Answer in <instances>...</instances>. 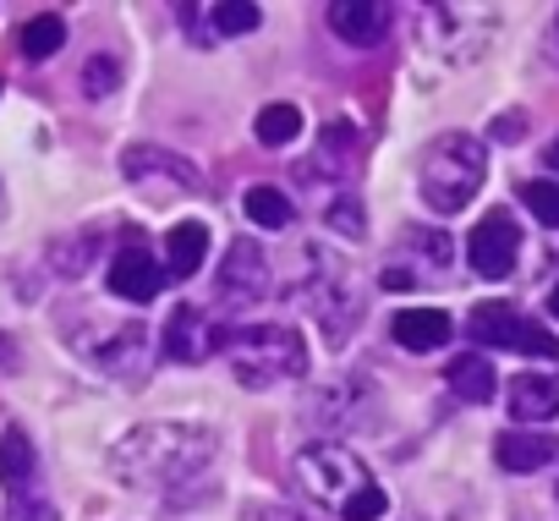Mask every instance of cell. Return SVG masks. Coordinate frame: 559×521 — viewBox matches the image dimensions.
Returning <instances> with one entry per match:
<instances>
[{
    "mask_svg": "<svg viewBox=\"0 0 559 521\" xmlns=\"http://www.w3.org/2000/svg\"><path fill=\"white\" fill-rule=\"evenodd\" d=\"M472 341L504 346V352H526V357H554V363H559V341H554L543 324L521 319L510 303H483V308L472 313Z\"/></svg>",
    "mask_w": 559,
    "mask_h": 521,
    "instance_id": "7",
    "label": "cell"
},
{
    "mask_svg": "<svg viewBox=\"0 0 559 521\" xmlns=\"http://www.w3.org/2000/svg\"><path fill=\"white\" fill-rule=\"evenodd\" d=\"M548 165H554V170H559V138H554V149H548Z\"/></svg>",
    "mask_w": 559,
    "mask_h": 521,
    "instance_id": "32",
    "label": "cell"
},
{
    "mask_svg": "<svg viewBox=\"0 0 559 521\" xmlns=\"http://www.w3.org/2000/svg\"><path fill=\"white\" fill-rule=\"evenodd\" d=\"M324 220H330L341 236H352V241H362V236H368V214H362V203H357L352 192H341V198L330 203V214H324Z\"/></svg>",
    "mask_w": 559,
    "mask_h": 521,
    "instance_id": "28",
    "label": "cell"
},
{
    "mask_svg": "<svg viewBox=\"0 0 559 521\" xmlns=\"http://www.w3.org/2000/svg\"><path fill=\"white\" fill-rule=\"evenodd\" d=\"M121 170H127V181H138V187H148V181H165V187H176V192H198V187H203V176H198L192 159H181V154H170V149H148V143L127 149V154H121Z\"/></svg>",
    "mask_w": 559,
    "mask_h": 521,
    "instance_id": "13",
    "label": "cell"
},
{
    "mask_svg": "<svg viewBox=\"0 0 559 521\" xmlns=\"http://www.w3.org/2000/svg\"><path fill=\"white\" fill-rule=\"evenodd\" d=\"M214 450H219V434L203 423H143L110 445V472L127 488H181L203 477Z\"/></svg>",
    "mask_w": 559,
    "mask_h": 521,
    "instance_id": "1",
    "label": "cell"
},
{
    "mask_svg": "<svg viewBox=\"0 0 559 521\" xmlns=\"http://www.w3.org/2000/svg\"><path fill=\"white\" fill-rule=\"evenodd\" d=\"M230 368L247 390L308 379V346L292 324H252L230 335Z\"/></svg>",
    "mask_w": 559,
    "mask_h": 521,
    "instance_id": "4",
    "label": "cell"
},
{
    "mask_svg": "<svg viewBox=\"0 0 559 521\" xmlns=\"http://www.w3.org/2000/svg\"><path fill=\"white\" fill-rule=\"evenodd\" d=\"M219 346H230L225 324H214V319H209L203 308H192V303L170 308V319H165V341H159V352H165L170 363H203V357L219 352Z\"/></svg>",
    "mask_w": 559,
    "mask_h": 521,
    "instance_id": "10",
    "label": "cell"
},
{
    "mask_svg": "<svg viewBox=\"0 0 559 521\" xmlns=\"http://www.w3.org/2000/svg\"><path fill=\"white\" fill-rule=\"evenodd\" d=\"M110 297H121V303H154L159 297V286H165V264L143 247V236L138 230H127V241H121V252L110 258Z\"/></svg>",
    "mask_w": 559,
    "mask_h": 521,
    "instance_id": "9",
    "label": "cell"
},
{
    "mask_svg": "<svg viewBox=\"0 0 559 521\" xmlns=\"http://www.w3.org/2000/svg\"><path fill=\"white\" fill-rule=\"evenodd\" d=\"M548 308H554V319H559V286H554V292H548Z\"/></svg>",
    "mask_w": 559,
    "mask_h": 521,
    "instance_id": "33",
    "label": "cell"
},
{
    "mask_svg": "<svg viewBox=\"0 0 559 521\" xmlns=\"http://www.w3.org/2000/svg\"><path fill=\"white\" fill-rule=\"evenodd\" d=\"M209 23H214V39H241V34H258L263 28V12L247 7V0H219V7H209Z\"/></svg>",
    "mask_w": 559,
    "mask_h": 521,
    "instance_id": "24",
    "label": "cell"
},
{
    "mask_svg": "<svg viewBox=\"0 0 559 521\" xmlns=\"http://www.w3.org/2000/svg\"><path fill=\"white\" fill-rule=\"evenodd\" d=\"M444 384L461 395V401H472V406H488L493 401V363L483 357V352H461V357H450V368H444Z\"/></svg>",
    "mask_w": 559,
    "mask_h": 521,
    "instance_id": "20",
    "label": "cell"
},
{
    "mask_svg": "<svg viewBox=\"0 0 559 521\" xmlns=\"http://www.w3.org/2000/svg\"><path fill=\"white\" fill-rule=\"evenodd\" d=\"M352 159H357V127H346V121L324 127L319 154H313V176H346Z\"/></svg>",
    "mask_w": 559,
    "mask_h": 521,
    "instance_id": "21",
    "label": "cell"
},
{
    "mask_svg": "<svg viewBox=\"0 0 559 521\" xmlns=\"http://www.w3.org/2000/svg\"><path fill=\"white\" fill-rule=\"evenodd\" d=\"M12 521H56V516H50V505H45V499L23 494V499H12Z\"/></svg>",
    "mask_w": 559,
    "mask_h": 521,
    "instance_id": "29",
    "label": "cell"
},
{
    "mask_svg": "<svg viewBox=\"0 0 559 521\" xmlns=\"http://www.w3.org/2000/svg\"><path fill=\"white\" fill-rule=\"evenodd\" d=\"M214 286H219V303L225 308H252L269 297V264L252 241H230V252L219 258L214 270Z\"/></svg>",
    "mask_w": 559,
    "mask_h": 521,
    "instance_id": "11",
    "label": "cell"
},
{
    "mask_svg": "<svg viewBox=\"0 0 559 521\" xmlns=\"http://www.w3.org/2000/svg\"><path fill=\"white\" fill-rule=\"evenodd\" d=\"M559 455V445L548 439V434H526V428H510V434H499L493 439V461L504 466V472H543L548 461Z\"/></svg>",
    "mask_w": 559,
    "mask_h": 521,
    "instance_id": "15",
    "label": "cell"
},
{
    "mask_svg": "<svg viewBox=\"0 0 559 521\" xmlns=\"http://www.w3.org/2000/svg\"><path fill=\"white\" fill-rule=\"evenodd\" d=\"M78 352L88 363H99L116 379H143L148 368V330L143 324H105L99 341H78Z\"/></svg>",
    "mask_w": 559,
    "mask_h": 521,
    "instance_id": "12",
    "label": "cell"
},
{
    "mask_svg": "<svg viewBox=\"0 0 559 521\" xmlns=\"http://www.w3.org/2000/svg\"><path fill=\"white\" fill-rule=\"evenodd\" d=\"M247 521H302V516H292V510H280V505H263V510L252 505V510H247Z\"/></svg>",
    "mask_w": 559,
    "mask_h": 521,
    "instance_id": "30",
    "label": "cell"
},
{
    "mask_svg": "<svg viewBox=\"0 0 559 521\" xmlns=\"http://www.w3.org/2000/svg\"><path fill=\"white\" fill-rule=\"evenodd\" d=\"M390 330H395V341L406 352H439L450 341V313H439V308H401Z\"/></svg>",
    "mask_w": 559,
    "mask_h": 521,
    "instance_id": "17",
    "label": "cell"
},
{
    "mask_svg": "<svg viewBox=\"0 0 559 521\" xmlns=\"http://www.w3.org/2000/svg\"><path fill=\"white\" fill-rule=\"evenodd\" d=\"M499 34V7H466V0H439L423 7V50L439 56L444 67H472L493 50Z\"/></svg>",
    "mask_w": 559,
    "mask_h": 521,
    "instance_id": "5",
    "label": "cell"
},
{
    "mask_svg": "<svg viewBox=\"0 0 559 521\" xmlns=\"http://www.w3.org/2000/svg\"><path fill=\"white\" fill-rule=\"evenodd\" d=\"M559 412V374H521L510 390V417L515 423H543Z\"/></svg>",
    "mask_w": 559,
    "mask_h": 521,
    "instance_id": "18",
    "label": "cell"
},
{
    "mask_svg": "<svg viewBox=\"0 0 559 521\" xmlns=\"http://www.w3.org/2000/svg\"><path fill=\"white\" fill-rule=\"evenodd\" d=\"M116 83H121V61H116V56H94V61L83 67V94H88V99L116 94Z\"/></svg>",
    "mask_w": 559,
    "mask_h": 521,
    "instance_id": "27",
    "label": "cell"
},
{
    "mask_svg": "<svg viewBox=\"0 0 559 521\" xmlns=\"http://www.w3.org/2000/svg\"><path fill=\"white\" fill-rule=\"evenodd\" d=\"M521 203L532 209V220H537V225L559 230V181H548V176L526 181V187H521Z\"/></svg>",
    "mask_w": 559,
    "mask_h": 521,
    "instance_id": "26",
    "label": "cell"
},
{
    "mask_svg": "<svg viewBox=\"0 0 559 521\" xmlns=\"http://www.w3.org/2000/svg\"><path fill=\"white\" fill-rule=\"evenodd\" d=\"M526 132V116H499V127H493V138H521Z\"/></svg>",
    "mask_w": 559,
    "mask_h": 521,
    "instance_id": "31",
    "label": "cell"
},
{
    "mask_svg": "<svg viewBox=\"0 0 559 521\" xmlns=\"http://www.w3.org/2000/svg\"><path fill=\"white\" fill-rule=\"evenodd\" d=\"M297 483L308 488V499L330 505L346 521L390 516V494L373 483V472L362 466V455L346 450V445H308L297 455Z\"/></svg>",
    "mask_w": 559,
    "mask_h": 521,
    "instance_id": "2",
    "label": "cell"
},
{
    "mask_svg": "<svg viewBox=\"0 0 559 521\" xmlns=\"http://www.w3.org/2000/svg\"><path fill=\"white\" fill-rule=\"evenodd\" d=\"M308 281L297 286V303H308L313 308V319L335 335V346L346 341V330H357V319H362V297H357V281H352V270H330L324 264V247H308Z\"/></svg>",
    "mask_w": 559,
    "mask_h": 521,
    "instance_id": "6",
    "label": "cell"
},
{
    "mask_svg": "<svg viewBox=\"0 0 559 521\" xmlns=\"http://www.w3.org/2000/svg\"><path fill=\"white\" fill-rule=\"evenodd\" d=\"M241 209H247V220H252V225H263V230H286V225L297 220L292 198L280 192V187H247Z\"/></svg>",
    "mask_w": 559,
    "mask_h": 521,
    "instance_id": "22",
    "label": "cell"
},
{
    "mask_svg": "<svg viewBox=\"0 0 559 521\" xmlns=\"http://www.w3.org/2000/svg\"><path fill=\"white\" fill-rule=\"evenodd\" d=\"M203 252H209V225H203V220L170 225V236H165V275H170V281L198 275V270H203Z\"/></svg>",
    "mask_w": 559,
    "mask_h": 521,
    "instance_id": "16",
    "label": "cell"
},
{
    "mask_svg": "<svg viewBox=\"0 0 559 521\" xmlns=\"http://www.w3.org/2000/svg\"><path fill=\"white\" fill-rule=\"evenodd\" d=\"M324 17H330L335 39L357 45V50H373L390 34V7H384V0H335Z\"/></svg>",
    "mask_w": 559,
    "mask_h": 521,
    "instance_id": "14",
    "label": "cell"
},
{
    "mask_svg": "<svg viewBox=\"0 0 559 521\" xmlns=\"http://www.w3.org/2000/svg\"><path fill=\"white\" fill-rule=\"evenodd\" d=\"M252 132H258L263 149H286V143L302 138V110L297 105H263L258 121H252Z\"/></svg>",
    "mask_w": 559,
    "mask_h": 521,
    "instance_id": "23",
    "label": "cell"
},
{
    "mask_svg": "<svg viewBox=\"0 0 559 521\" xmlns=\"http://www.w3.org/2000/svg\"><path fill=\"white\" fill-rule=\"evenodd\" d=\"M515 258H521V230H515V220H510L504 209L483 214L477 230L466 236V264H472V275H477V281H504V275L515 270Z\"/></svg>",
    "mask_w": 559,
    "mask_h": 521,
    "instance_id": "8",
    "label": "cell"
},
{
    "mask_svg": "<svg viewBox=\"0 0 559 521\" xmlns=\"http://www.w3.org/2000/svg\"><path fill=\"white\" fill-rule=\"evenodd\" d=\"M61 45H67V23H61L56 12H45V17H34V23L23 28V56H28V61H50Z\"/></svg>",
    "mask_w": 559,
    "mask_h": 521,
    "instance_id": "25",
    "label": "cell"
},
{
    "mask_svg": "<svg viewBox=\"0 0 559 521\" xmlns=\"http://www.w3.org/2000/svg\"><path fill=\"white\" fill-rule=\"evenodd\" d=\"M34 472H39L34 439H28L23 428H7V434H0V483L12 488V499L34 494Z\"/></svg>",
    "mask_w": 559,
    "mask_h": 521,
    "instance_id": "19",
    "label": "cell"
},
{
    "mask_svg": "<svg viewBox=\"0 0 559 521\" xmlns=\"http://www.w3.org/2000/svg\"><path fill=\"white\" fill-rule=\"evenodd\" d=\"M483 181H488V154H483V143H477L472 132H444V138H433V149L423 154L417 187H423V203H428L433 214H461V209L477 198Z\"/></svg>",
    "mask_w": 559,
    "mask_h": 521,
    "instance_id": "3",
    "label": "cell"
}]
</instances>
